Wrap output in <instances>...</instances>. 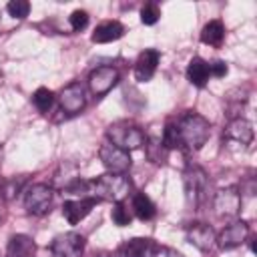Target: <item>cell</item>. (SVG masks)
<instances>
[{"label":"cell","instance_id":"6da1fadb","mask_svg":"<svg viewBox=\"0 0 257 257\" xmlns=\"http://www.w3.org/2000/svg\"><path fill=\"white\" fill-rule=\"evenodd\" d=\"M177 133L181 141V149L189 151H199L211 137V124L205 116L197 112H185L177 122Z\"/></svg>","mask_w":257,"mask_h":257},{"label":"cell","instance_id":"7a4b0ae2","mask_svg":"<svg viewBox=\"0 0 257 257\" xmlns=\"http://www.w3.org/2000/svg\"><path fill=\"white\" fill-rule=\"evenodd\" d=\"M131 191V179L124 173H106L90 181V197L98 201L120 203Z\"/></svg>","mask_w":257,"mask_h":257},{"label":"cell","instance_id":"3957f363","mask_svg":"<svg viewBox=\"0 0 257 257\" xmlns=\"http://www.w3.org/2000/svg\"><path fill=\"white\" fill-rule=\"evenodd\" d=\"M106 141L128 153V151L141 149L147 143V137L141 131V126L126 122V120H120V122H114L106 128Z\"/></svg>","mask_w":257,"mask_h":257},{"label":"cell","instance_id":"277c9868","mask_svg":"<svg viewBox=\"0 0 257 257\" xmlns=\"http://www.w3.org/2000/svg\"><path fill=\"white\" fill-rule=\"evenodd\" d=\"M183 187H185V197L191 207H201L207 199V189H209V177L207 173L197 167L189 165L183 173Z\"/></svg>","mask_w":257,"mask_h":257},{"label":"cell","instance_id":"5b68a950","mask_svg":"<svg viewBox=\"0 0 257 257\" xmlns=\"http://www.w3.org/2000/svg\"><path fill=\"white\" fill-rule=\"evenodd\" d=\"M52 187L44 183H34L24 189V209L30 215H44L52 203Z\"/></svg>","mask_w":257,"mask_h":257},{"label":"cell","instance_id":"8992f818","mask_svg":"<svg viewBox=\"0 0 257 257\" xmlns=\"http://www.w3.org/2000/svg\"><path fill=\"white\" fill-rule=\"evenodd\" d=\"M116 82H118V70L114 66H96L88 74V90L96 98L110 92L116 86Z\"/></svg>","mask_w":257,"mask_h":257},{"label":"cell","instance_id":"52a82bcc","mask_svg":"<svg viewBox=\"0 0 257 257\" xmlns=\"http://www.w3.org/2000/svg\"><path fill=\"white\" fill-rule=\"evenodd\" d=\"M58 106L64 114L72 116V114H78L84 106H86V94H84V86L80 82H70L68 86H64L58 96Z\"/></svg>","mask_w":257,"mask_h":257},{"label":"cell","instance_id":"ba28073f","mask_svg":"<svg viewBox=\"0 0 257 257\" xmlns=\"http://www.w3.org/2000/svg\"><path fill=\"white\" fill-rule=\"evenodd\" d=\"M98 157L102 161V165L110 171V173H126L131 169V155L122 149H118L116 145L104 141L98 149Z\"/></svg>","mask_w":257,"mask_h":257},{"label":"cell","instance_id":"9c48e42d","mask_svg":"<svg viewBox=\"0 0 257 257\" xmlns=\"http://www.w3.org/2000/svg\"><path fill=\"white\" fill-rule=\"evenodd\" d=\"M84 243L86 241L80 233H62L50 243V253L52 257H80L84 251Z\"/></svg>","mask_w":257,"mask_h":257},{"label":"cell","instance_id":"30bf717a","mask_svg":"<svg viewBox=\"0 0 257 257\" xmlns=\"http://www.w3.org/2000/svg\"><path fill=\"white\" fill-rule=\"evenodd\" d=\"M185 235H187V241L193 247H197L201 253H211L215 249V245H217V233L207 223H191V225H187Z\"/></svg>","mask_w":257,"mask_h":257},{"label":"cell","instance_id":"8fae6325","mask_svg":"<svg viewBox=\"0 0 257 257\" xmlns=\"http://www.w3.org/2000/svg\"><path fill=\"white\" fill-rule=\"evenodd\" d=\"M213 209L217 213V217H235L241 211V193L235 187H227L217 191L215 199H213Z\"/></svg>","mask_w":257,"mask_h":257},{"label":"cell","instance_id":"7c38bea8","mask_svg":"<svg viewBox=\"0 0 257 257\" xmlns=\"http://www.w3.org/2000/svg\"><path fill=\"white\" fill-rule=\"evenodd\" d=\"M249 237V225L245 221H233L231 225H227L219 235H217V245L225 251L235 249L239 245H243Z\"/></svg>","mask_w":257,"mask_h":257},{"label":"cell","instance_id":"4fadbf2b","mask_svg":"<svg viewBox=\"0 0 257 257\" xmlns=\"http://www.w3.org/2000/svg\"><path fill=\"white\" fill-rule=\"evenodd\" d=\"M253 137H255L253 124H251L247 118H241V116L231 118L229 124L225 126V131H223V139H225V141H233V143H237V145H241V147L251 145Z\"/></svg>","mask_w":257,"mask_h":257},{"label":"cell","instance_id":"5bb4252c","mask_svg":"<svg viewBox=\"0 0 257 257\" xmlns=\"http://www.w3.org/2000/svg\"><path fill=\"white\" fill-rule=\"evenodd\" d=\"M98 205L96 197H82V199H72V201H64L62 205V215L70 225L80 223L94 207Z\"/></svg>","mask_w":257,"mask_h":257},{"label":"cell","instance_id":"9a60e30c","mask_svg":"<svg viewBox=\"0 0 257 257\" xmlns=\"http://www.w3.org/2000/svg\"><path fill=\"white\" fill-rule=\"evenodd\" d=\"M157 243L149 237H133L118 247V257H153Z\"/></svg>","mask_w":257,"mask_h":257},{"label":"cell","instance_id":"2e32d148","mask_svg":"<svg viewBox=\"0 0 257 257\" xmlns=\"http://www.w3.org/2000/svg\"><path fill=\"white\" fill-rule=\"evenodd\" d=\"M159 60H161L159 50H155V48H147V50H143V52L139 54L137 62H135V76H137V80H141V82L151 80L153 74L157 72Z\"/></svg>","mask_w":257,"mask_h":257},{"label":"cell","instance_id":"e0dca14e","mask_svg":"<svg viewBox=\"0 0 257 257\" xmlns=\"http://www.w3.org/2000/svg\"><path fill=\"white\" fill-rule=\"evenodd\" d=\"M124 34V26L118 20H106L102 24H98L92 32V42L96 44H106L112 40H118Z\"/></svg>","mask_w":257,"mask_h":257},{"label":"cell","instance_id":"ac0fdd59","mask_svg":"<svg viewBox=\"0 0 257 257\" xmlns=\"http://www.w3.org/2000/svg\"><path fill=\"white\" fill-rule=\"evenodd\" d=\"M32 253H34V241L28 235L18 233L8 239L6 257H30Z\"/></svg>","mask_w":257,"mask_h":257},{"label":"cell","instance_id":"d6986e66","mask_svg":"<svg viewBox=\"0 0 257 257\" xmlns=\"http://www.w3.org/2000/svg\"><path fill=\"white\" fill-rule=\"evenodd\" d=\"M209 76H211L209 74V62H205L203 58L195 56L189 62V66H187V78H189V82L195 84V86H199V88H203L207 84Z\"/></svg>","mask_w":257,"mask_h":257},{"label":"cell","instance_id":"ffe728a7","mask_svg":"<svg viewBox=\"0 0 257 257\" xmlns=\"http://www.w3.org/2000/svg\"><path fill=\"white\" fill-rule=\"evenodd\" d=\"M223 38H225V26L221 20H211L201 30V42L209 46H221Z\"/></svg>","mask_w":257,"mask_h":257},{"label":"cell","instance_id":"44dd1931","mask_svg":"<svg viewBox=\"0 0 257 257\" xmlns=\"http://www.w3.org/2000/svg\"><path fill=\"white\" fill-rule=\"evenodd\" d=\"M133 211L135 215L141 219V221H149L155 217L157 209H155V203L145 195V193H137L133 197Z\"/></svg>","mask_w":257,"mask_h":257},{"label":"cell","instance_id":"7402d4cb","mask_svg":"<svg viewBox=\"0 0 257 257\" xmlns=\"http://www.w3.org/2000/svg\"><path fill=\"white\" fill-rule=\"evenodd\" d=\"M54 98H56V96L52 94V90L40 86V88L32 94V104H34L40 112H48V110L52 108V104H54Z\"/></svg>","mask_w":257,"mask_h":257},{"label":"cell","instance_id":"603a6c76","mask_svg":"<svg viewBox=\"0 0 257 257\" xmlns=\"http://www.w3.org/2000/svg\"><path fill=\"white\" fill-rule=\"evenodd\" d=\"M163 147L169 149H181V141H179V133H177V124L175 122H167L165 131H163V139H161Z\"/></svg>","mask_w":257,"mask_h":257},{"label":"cell","instance_id":"cb8c5ba5","mask_svg":"<svg viewBox=\"0 0 257 257\" xmlns=\"http://www.w3.org/2000/svg\"><path fill=\"white\" fill-rule=\"evenodd\" d=\"M6 12H8L12 18L22 20V18H26L28 12H30V2H26V0H12V2L6 4Z\"/></svg>","mask_w":257,"mask_h":257},{"label":"cell","instance_id":"d4e9b609","mask_svg":"<svg viewBox=\"0 0 257 257\" xmlns=\"http://www.w3.org/2000/svg\"><path fill=\"white\" fill-rule=\"evenodd\" d=\"M147 143H149V145H147V157H149L153 163H165L167 149L163 147V143L157 141V139H151V141H147Z\"/></svg>","mask_w":257,"mask_h":257},{"label":"cell","instance_id":"484cf974","mask_svg":"<svg viewBox=\"0 0 257 257\" xmlns=\"http://www.w3.org/2000/svg\"><path fill=\"white\" fill-rule=\"evenodd\" d=\"M159 16H161V10H159V6H157L155 2H147V4L141 8V22L147 24V26L157 24Z\"/></svg>","mask_w":257,"mask_h":257},{"label":"cell","instance_id":"4316f807","mask_svg":"<svg viewBox=\"0 0 257 257\" xmlns=\"http://www.w3.org/2000/svg\"><path fill=\"white\" fill-rule=\"evenodd\" d=\"M110 219H112V223L118 225V227H124V225L131 223V213H128V209L122 205V201H120V203H114V207H112V211H110Z\"/></svg>","mask_w":257,"mask_h":257},{"label":"cell","instance_id":"83f0119b","mask_svg":"<svg viewBox=\"0 0 257 257\" xmlns=\"http://www.w3.org/2000/svg\"><path fill=\"white\" fill-rule=\"evenodd\" d=\"M68 22H70V28L78 32V30L86 28V24H88V14H86L84 10H74V12L70 14Z\"/></svg>","mask_w":257,"mask_h":257},{"label":"cell","instance_id":"f1b7e54d","mask_svg":"<svg viewBox=\"0 0 257 257\" xmlns=\"http://www.w3.org/2000/svg\"><path fill=\"white\" fill-rule=\"evenodd\" d=\"M227 72H229V68H227V64L223 60H215V62L209 64V74L215 76V78H223Z\"/></svg>","mask_w":257,"mask_h":257},{"label":"cell","instance_id":"f546056e","mask_svg":"<svg viewBox=\"0 0 257 257\" xmlns=\"http://www.w3.org/2000/svg\"><path fill=\"white\" fill-rule=\"evenodd\" d=\"M153 257H183V253H179L173 247H157V251H155Z\"/></svg>","mask_w":257,"mask_h":257},{"label":"cell","instance_id":"4dcf8cb0","mask_svg":"<svg viewBox=\"0 0 257 257\" xmlns=\"http://www.w3.org/2000/svg\"><path fill=\"white\" fill-rule=\"evenodd\" d=\"M0 163H2V145H0Z\"/></svg>","mask_w":257,"mask_h":257},{"label":"cell","instance_id":"1f68e13d","mask_svg":"<svg viewBox=\"0 0 257 257\" xmlns=\"http://www.w3.org/2000/svg\"><path fill=\"white\" fill-rule=\"evenodd\" d=\"M0 221H2V217H0Z\"/></svg>","mask_w":257,"mask_h":257},{"label":"cell","instance_id":"d6a6232c","mask_svg":"<svg viewBox=\"0 0 257 257\" xmlns=\"http://www.w3.org/2000/svg\"><path fill=\"white\" fill-rule=\"evenodd\" d=\"M0 185H2V183H0Z\"/></svg>","mask_w":257,"mask_h":257}]
</instances>
